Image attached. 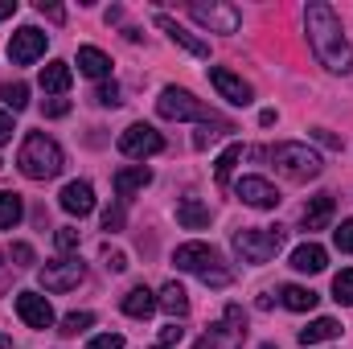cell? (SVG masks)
Segmentation results:
<instances>
[{"instance_id":"ab89813d","label":"cell","mask_w":353,"mask_h":349,"mask_svg":"<svg viewBox=\"0 0 353 349\" xmlns=\"http://www.w3.org/2000/svg\"><path fill=\"white\" fill-rule=\"evenodd\" d=\"M37 12L50 17V21H66V8H62V4H46V0H37Z\"/></svg>"},{"instance_id":"2e32d148","label":"cell","mask_w":353,"mask_h":349,"mask_svg":"<svg viewBox=\"0 0 353 349\" xmlns=\"http://www.w3.org/2000/svg\"><path fill=\"white\" fill-rule=\"evenodd\" d=\"M152 185V169H144V165H128V169H119L115 173V193H119V201H132L140 189H148Z\"/></svg>"},{"instance_id":"6da1fadb","label":"cell","mask_w":353,"mask_h":349,"mask_svg":"<svg viewBox=\"0 0 353 349\" xmlns=\"http://www.w3.org/2000/svg\"><path fill=\"white\" fill-rule=\"evenodd\" d=\"M304 29H308V46L316 54V62L333 74H350L353 70V46L345 37V25L341 17L325 4V0H312L304 8Z\"/></svg>"},{"instance_id":"f35d334b","label":"cell","mask_w":353,"mask_h":349,"mask_svg":"<svg viewBox=\"0 0 353 349\" xmlns=\"http://www.w3.org/2000/svg\"><path fill=\"white\" fill-rule=\"evenodd\" d=\"M12 259H17V267H33V247L29 243H17L12 247Z\"/></svg>"},{"instance_id":"4dcf8cb0","label":"cell","mask_w":353,"mask_h":349,"mask_svg":"<svg viewBox=\"0 0 353 349\" xmlns=\"http://www.w3.org/2000/svg\"><path fill=\"white\" fill-rule=\"evenodd\" d=\"M90 325H94V317H90V312H70V317L62 321V329H58V333H66V337H79V333H87Z\"/></svg>"},{"instance_id":"f6af8a7d","label":"cell","mask_w":353,"mask_h":349,"mask_svg":"<svg viewBox=\"0 0 353 349\" xmlns=\"http://www.w3.org/2000/svg\"><path fill=\"white\" fill-rule=\"evenodd\" d=\"M115 21H123V8L115 4V8H107V25H115Z\"/></svg>"},{"instance_id":"7c38bea8","label":"cell","mask_w":353,"mask_h":349,"mask_svg":"<svg viewBox=\"0 0 353 349\" xmlns=\"http://www.w3.org/2000/svg\"><path fill=\"white\" fill-rule=\"evenodd\" d=\"M210 83H214V90H218L222 99H230L234 107H247V103L255 99L251 83H243V74H234V70H226V66H210Z\"/></svg>"},{"instance_id":"b9f144b4","label":"cell","mask_w":353,"mask_h":349,"mask_svg":"<svg viewBox=\"0 0 353 349\" xmlns=\"http://www.w3.org/2000/svg\"><path fill=\"white\" fill-rule=\"evenodd\" d=\"M12 132H17V128H12V115H8V111H0V144H8V140H12Z\"/></svg>"},{"instance_id":"30bf717a","label":"cell","mask_w":353,"mask_h":349,"mask_svg":"<svg viewBox=\"0 0 353 349\" xmlns=\"http://www.w3.org/2000/svg\"><path fill=\"white\" fill-rule=\"evenodd\" d=\"M87 279V267L79 255H66V259H54L41 267V288L46 292H70V288H79Z\"/></svg>"},{"instance_id":"83f0119b","label":"cell","mask_w":353,"mask_h":349,"mask_svg":"<svg viewBox=\"0 0 353 349\" xmlns=\"http://www.w3.org/2000/svg\"><path fill=\"white\" fill-rule=\"evenodd\" d=\"M239 161H243V144H230V148L214 161V181H218V185H230V173H234Z\"/></svg>"},{"instance_id":"f1b7e54d","label":"cell","mask_w":353,"mask_h":349,"mask_svg":"<svg viewBox=\"0 0 353 349\" xmlns=\"http://www.w3.org/2000/svg\"><path fill=\"white\" fill-rule=\"evenodd\" d=\"M0 103L12 107V111H25V107H29V87H25V83H4V87H0Z\"/></svg>"},{"instance_id":"7bdbcfd3","label":"cell","mask_w":353,"mask_h":349,"mask_svg":"<svg viewBox=\"0 0 353 349\" xmlns=\"http://www.w3.org/2000/svg\"><path fill=\"white\" fill-rule=\"evenodd\" d=\"M312 136H316L321 144H329V148H341V140H337L333 132H325V128H312Z\"/></svg>"},{"instance_id":"44dd1931","label":"cell","mask_w":353,"mask_h":349,"mask_svg":"<svg viewBox=\"0 0 353 349\" xmlns=\"http://www.w3.org/2000/svg\"><path fill=\"white\" fill-rule=\"evenodd\" d=\"M329 218H333V193L308 197V206H304V226H308V230H325Z\"/></svg>"},{"instance_id":"d590c367","label":"cell","mask_w":353,"mask_h":349,"mask_svg":"<svg viewBox=\"0 0 353 349\" xmlns=\"http://www.w3.org/2000/svg\"><path fill=\"white\" fill-rule=\"evenodd\" d=\"M181 337H185V329H176V321H173V325H165V329H161V349L181 346Z\"/></svg>"},{"instance_id":"7402d4cb","label":"cell","mask_w":353,"mask_h":349,"mask_svg":"<svg viewBox=\"0 0 353 349\" xmlns=\"http://www.w3.org/2000/svg\"><path fill=\"white\" fill-rule=\"evenodd\" d=\"M157 308H161V304H157V292H148L144 283H140V288H132V292L123 296V312H128V317H136V321L152 317Z\"/></svg>"},{"instance_id":"d4e9b609","label":"cell","mask_w":353,"mask_h":349,"mask_svg":"<svg viewBox=\"0 0 353 349\" xmlns=\"http://www.w3.org/2000/svg\"><path fill=\"white\" fill-rule=\"evenodd\" d=\"M279 296H283V308H292V312H312V308H316V300H321L312 288H300V283H288Z\"/></svg>"},{"instance_id":"bcb514c9","label":"cell","mask_w":353,"mask_h":349,"mask_svg":"<svg viewBox=\"0 0 353 349\" xmlns=\"http://www.w3.org/2000/svg\"><path fill=\"white\" fill-rule=\"evenodd\" d=\"M259 349H275V346H259Z\"/></svg>"},{"instance_id":"8d00e7d4","label":"cell","mask_w":353,"mask_h":349,"mask_svg":"<svg viewBox=\"0 0 353 349\" xmlns=\"http://www.w3.org/2000/svg\"><path fill=\"white\" fill-rule=\"evenodd\" d=\"M87 349H123V337L119 333H103V337H90Z\"/></svg>"},{"instance_id":"ac0fdd59","label":"cell","mask_w":353,"mask_h":349,"mask_svg":"<svg viewBox=\"0 0 353 349\" xmlns=\"http://www.w3.org/2000/svg\"><path fill=\"white\" fill-rule=\"evenodd\" d=\"M292 267H296V271L316 275V271H325V267H329V251H325L321 243H300V247L292 251Z\"/></svg>"},{"instance_id":"ee69618b","label":"cell","mask_w":353,"mask_h":349,"mask_svg":"<svg viewBox=\"0 0 353 349\" xmlns=\"http://www.w3.org/2000/svg\"><path fill=\"white\" fill-rule=\"evenodd\" d=\"M12 12H17V0H0V21L12 17Z\"/></svg>"},{"instance_id":"d6a6232c","label":"cell","mask_w":353,"mask_h":349,"mask_svg":"<svg viewBox=\"0 0 353 349\" xmlns=\"http://www.w3.org/2000/svg\"><path fill=\"white\" fill-rule=\"evenodd\" d=\"M333 243H337V251H345V255H353V218H345L337 230H333Z\"/></svg>"},{"instance_id":"4fadbf2b","label":"cell","mask_w":353,"mask_h":349,"mask_svg":"<svg viewBox=\"0 0 353 349\" xmlns=\"http://www.w3.org/2000/svg\"><path fill=\"white\" fill-rule=\"evenodd\" d=\"M17 317L29 325V329H50L54 325V308L46 296L37 292H17Z\"/></svg>"},{"instance_id":"f546056e","label":"cell","mask_w":353,"mask_h":349,"mask_svg":"<svg viewBox=\"0 0 353 349\" xmlns=\"http://www.w3.org/2000/svg\"><path fill=\"white\" fill-rule=\"evenodd\" d=\"M333 300L345 304V308H353V267H345V271L333 275Z\"/></svg>"},{"instance_id":"9a60e30c","label":"cell","mask_w":353,"mask_h":349,"mask_svg":"<svg viewBox=\"0 0 353 349\" xmlns=\"http://www.w3.org/2000/svg\"><path fill=\"white\" fill-rule=\"evenodd\" d=\"M58 201H62V210H66V214L87 218L90 210H94V189H90L87 181H70V185L58 193Z\"/></svg>"},{"instance_id":"ffe728a7","label":"cell","mask_w":353,"mask_h":349,"mask_svg":"<svg viewBox=\"0 0 353 349\" xmlns=\"http://www.w3.org/2000/svg\"><path fill=\"white\" fill-rule=\"evenodd\" d=\"M341 337V325L333 317H316L308 329H300V346L312 349V346H325V341H337Z\"/></svg>"},{"instance_id":"4316f807","label":"cell","mask_w":353,"mask_h":349,"mask_svg":"<svg viewBox=\"0 0 353 349\" xmlns=\"http://www.w3.org/2000/svg\"><path fill=\"white\" fill-rule=\"evenodd\" d=\"M157 304H161V308H165L169 317H185V312H189V296H185V288H181L176 279H173V283H165V288H161Z\"/></svg>"},{"instance_id":"484cf974","label":"cell","mask_w":353,"mask_h":349,"mask_svg":"<svg viewBox=\"0 0 353 349\" xmlns=\"http://www.w3.org/2000/svg\"><path fill=\"white\" fill-rule=\"evenodd\" d=\"M25 218V206H21V193L12 189H0V230H17V222Z\"/></svg>"},{"instance_id":"9c48e42d","label":"cell","mask_w":353,"mask_h":349,"mask_svg":"<svg viewBox=\"0 0 353 349\" xmlns=\"http://www.w3.org/2000/svg\"><path fill=\"white\" fill-rule=\"evenodd\" d=\"M165 148V136L152 128V123H132L119 132V152L132 157V161H144V157H157Z\"/></svg>"},{"instance_id":"603a6c76","label":"cell","mask_w":353,"mask_h":349,"mask_svg":"<svg viewBox=\"0 0 353 349\" xmlns=\"http://www.w3.org/2000/svg\"><path fill=\"white\" fill-rule=\"evenodd\" d=\"M176 222H181L185 230H205V226H210V206H201L197 197H185V201L176 206Z\"/></svg>"},{"instance_id":"3957f363","label":"cell","mask_w":353,"mask_h":349,"mask_svg":"<svg viewBox=\"0 0 353 349\" xmlns=\"http://www.w3.org/2000/svg\"><path fill=\"white\" fill-rule=\"evenodd\" d=\"M157 111H161L165 119H176V123H214V128H222V132H234L218 111H210L193 90H185V87H165L161 90Z\"/></svg>"},{"instance_id":"52a82bcc","label":"cell","mask_w":353,"mask_h":349,"mask_svg":"<svg viewBox=\"0 0 353 349\" xmlns=\"http://www.w3.org/2000/svg\"><path fill=\"white\" fill-rule=\"evenodd\" d=\"M243 337H247V317L239 304H226V317L201 333L197 349H243Z\"/></svg>"},{"instance_id":"cb8c5ba5","label":"cell","mask_w":353,"mask_h":349,"mask_svg":"<svg viewBox=\"0 0 353 349\" xmlns=\"http://www.w3.org/2000/svg\"><path fill=\"white\" fill-rule=\"evenodd\" d=\"M79 70H83L87 79H107V74H111V58H107L103 50H94V46H83V50H79Z\"/></svg>"},{"instance_id":"277c9868","label":"cell","mask_w":353,"mask_h":349,"mask_svg":"<svg viewBox=\"0 0 353 349\" xmlns=\"http://www.w3.org/2000/svg\"><path fill=\"white\" fill-rule=\"evenodd\" d=\"M173 263H176V271H189V275H197L210 288H226L230 283V271L222 267V255L210 243H181Z\"/></svg>"},{"instance_id":"7dc6e473","label":"cell","mask_w":353,"mask_h":349,"mask_svg":"<svg viewBox=\"0 0 353 349\" xmlns=\"http://www.w3.org/2000/svg\"><path fill=\"white\" fill-rule=\"evenodd\" d=\"M157 349H161V346H157Z\"/></svg>"},{"instance_id":"7a4b0ae2","label":"cell","mask_w":353,"mask_h":349,"mask_svg":"<svg viewBox=\"0 0 353 349\" xmlns=\"http://www.w3.org/2000/svg\"><path fill=\"white\" fill-rule=\"evenodd\" d=\"M17 169L29 181H50V177H58L66 169V152L46 132H29L25 144H21V152H17Z\"/></svg>"},{"instance_id":"ba28073f","label":"cell","mask_w":353,"mask_h":349,"mask_svg":"<svg viewBox=\"0 0 353 349\" xmlns=\"http://www.w3.org/2000/svg\"><path fill=\"white\" fill-rule=\"evenodd\" d=\"M189 17L197 21V25H205L210 33H239V25H243V12L234 8V4H226V0H193L189 4Z\"/></svg>"},{"instance_id":"8992f818","label":"cell","mask_w":353,"mask_h":349,"mask_svg":"<svg viewBox=\"0 0 353 349\" xmlns=\"http://www.w3.org/2000/svg\"><path fill=\"white\" fill-rule=\"evenodd\" d=\"M283 247V230H263V226H247L234 235V255L243 263H271L275 251Z\"/></svg>"},{"instance_id":"1f68e13d","label":"cell","mask_w":353,"mask_h":349,"mask_svg":"<svg viewBox=\"0 0 353 349\" xmlns=\"http://www.w3.org/2000/svg\"><path fill=\"white\" fill-rule=\"evenodd\" d=\"M123 222H128V214H123V201H115V206H107V210H103V230L119 235V230H123Z\"/></svg>"},{"instance_id":"836d02e7","label":"cell","mask_w":353,"mask_h":349,"mask_svg":"<svg viewBox=\"0 0 353 349\" xmlns=\"http://www.w3.org/2000/svg\"><path fill=\"white\" fill-rule=\"evenodd\" d=\"M94 103L99 107H119V87L115 83H103V87L94 90Z\"/></svg>"},{"instance_id":"e575fe53","label":"cell","mask_w":353,"mask_h":349,"mask_svg":"<svg viewBox=\"0 0 353 349\" xmlns=\"http://www.w3.org/2000/svg\"><path fill=\"white\" fill-rule=\"evenodd\" d=\"M54 239H58V251H66V255H70V251H79V230H74V226H62Z\"/></svg>"},{"instance_id":"60d3db41","label":"cell","mask_w":353,"mask_h":349,"mask_svg":"<svg viewBox=\"0 0 353 349\" xmlns=\"http://www.w3.org/2000/svg\"><path fill=\"white\" fill-rule=\"evenodd\" d=\"M107 271H115V275L128 271V255L123 251H107Z\"/></svg>"},{"instance_id":"e0dca14e","label":"cell","mask_w":353,"mask_h":349,"mask_svg":"<svg viewBox=\"0 0 353 349\" xmlns=\"http://www.w3.org/2000/svg\"><path fill=\"white\" fill-rule=\"evenodd\" d=\"M157 25H161V29L169 33V41H173V46H181V50H189L193 58H210V46H205L201 37H193L189 29H181V25H176L173 17H165V12H161V17H157Z\"/></svg>"},{"instance_id":"5bb4252c","label":"cell","mask_w":353,"mask_h":349,"mask_svg":"<svg viewBox=\"0 0 353 349\" xmlns=\"http://www.w3.org/2000/svg\"><path fill=\"white\" fill-rule=\"evenodd\" d=\"M234 193H239L247 206H255V210H275V206H279L275 185H271V181H263V177H243V181L234 185Z\"/></svg>"},{"instance_id":"74e56055","label":"cell","mask_w":353,"mask_h":349,"mask_svg":"<svg viewBox=\"0 0 353 349\" xmlns=\"http://www.w3.org/2000/svg\"><path fill=\"white\" fill-rule=\"evenodd\" d=\"M66 111H70V99H46V115L50 119H62Z\"/></svg>"},{"instance_id":"5b68a950","label":"cell","mask_w":353,"mask_h":349,"mask_svg":"<svg viewBox=\"0 0 353 349\" xmlns=\"http://www.w3.org/2000/svg\"><path fill=\"white\" fill-rule=\"evenodd\" d=\"M271 161H275V169L288 177V181H316L321 169H325V161H321L308 144H296V140L275 144V148H271Z\"/></svg>"},{"instance_id":"8fae6325","label":"cell","mask_w":353,"mask_h":349,"mask_svg":"<svg viewBox=\"0 0 353 349\" xmlns=\"http://www.w3.org/2000/svg\"><path fill=\"white\" fill-rule=\"evenodd\" d=\"M41 54H46V33H41L37 25H25V29L12 33V41H8V58H12L17 66H29V62H37Z\"/></svg>"},{"instance_id":"d6986e66","label":"cell","mask_w":353,"mask_h":349,"mask_svg":"<svg viewBox=\"0 0 353 349\" xmlns=\"http://www.w3.org/2000/svg\"><path fill=\"white\" fill-rule=\"evenodd\" d=\"M70 79H74V74H70V62H58V58H54V62L41 66V79H37V83H41L46 94H66V90H70Z\"/></svg>"}]
</instances>
